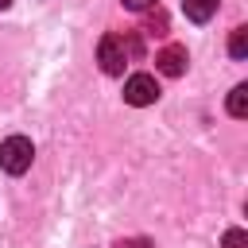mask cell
Returning <instances> with one entry per match:
<instances>
[{
  "label": "cell",
  "mask_w": 248,
  "mask_h": 248,
  "mask_svg": "<svg viewBox=\"0 0 248 248\" xmlns=\"http://www.w3.org/2000/svg\"><path fill=\"white\" fill-rule=\"evenodd\" d=\"M140 58H143V46H140V35H136V31H124V35L108 31V35H101V43H97V62H101V70H105L108 78L124 74V66H128V62H140Z\"/></svg>",
  "instance_id": "1"
},
{
  "label": "cell",
  "mask_w": 248,
  "mask_h": 248,
  "mask_svg": "<svg viewBox=\"0 0 248 248\" xmlns=\"http://www.w3.org/2000/svg\"><path fill=\"white\" fill-rule=\"evenodd\" d=\"M31 159H35V147H31L27 136H8V140L0 143V167H4L8 174H23V170L31 167Z\"/></svg>",
  "instance_id": "2"
},
{
  "label": "cell",
  "mask_w": 248,
  "mask_h": 248,
  "mask_svg": "<svg viewBox=\"0 0 248 248\" xmlns=\"http://www.w3.org/2000/svg\"><path fill=\"white\" fill-rule=\"evenodd\" d=\"M124 101L136 105V108L155 105V101H159V81H155L151 74H132V78L124 81Z\"/></svg>",
  "instance_id": "3"
},
{
  "label": "cell",
  "mask_w": 248,
  "mask_h": 248,
  "mask_svg": "<svg viewBox=\"0 0 248 248\" xmlns=\"http://www.w3.org/2000/svg\"><path fill=\"white\" fill-rule=\"evenodd\" d=\"M186 46H178V43H170V46H163L159 54H155V70L163 74V78H182L186 74Z\"/></svg>",
  "instance_id": "4"
},
{
  "label": "cell",
  "mask_w": 248,
  "mask_h": 248,
  "mask_svg": "<svg viewBox=\"0 0 248 248\" xmlns=\"http://www.w3.org/2000/svg\"><path fill=\"white\" fill-rule=\"evenodd\" d=\"M217 4L221 0H182V12H186L190 23H209L217 16Z\"/></svg>",
  "instance_id": "5"
},
{
  "label": "cell",
  "mask_w": 248,
  "mask_h": 248,
  "mask_svg": "<svg viewBox=\"0 0 248 248\" xmlns=\"http://www.w3.org/2000/svg\"><path fill=\"white\" fill-rule=\"evenodd\" d=\"M229 116H236V120L248 116V85H244V81L232 85V93H229Z\"/></svg>",
  "instance_id": "6"
},
{
  "label": "cell",
  "mask_w": 248,
  "mask_h": 248,
  "mask_svg": "<svg viewBox=\"0 0 248 248\" xmlns=\"http://www.w3.org/2000/svg\"><path fill=\"white\" fill-rule=\"evenodd\" d=\"M229 54H232L236 62L248 58V27H232V35H229Z\"/></svg>",
  "instance_id": "7"
},
{
  "label": "cell",
  "mask_w": 248,
  "mask_h": 248,
  "mask_svg": "<svg viewBox=\"0 0 248 248\" xmlns=\"http://www.w3.org/2000/svg\"><path fill=\"white\" fill-rule=\"evenodd\" d=\"M143 31H147V35H167V12L155 8V12L143 19Z\"/></svg>",
  "instance_id": "8"
},
{
  "label": "cell",
  "mask_w": 248,
  "mask_h": 248,
  "mask_svg": "<svg viewBox=\"0 0 248 248\" xmlns=\"http://www.w3.org/2000/svg\"><path fill=\"white\" fill-rule=\"evenodd\" d=\"M221 244H225V248H248V232H244V229H229Z\"/></svg>",
  "instance_id": "9"
},
{
  "label": "cell",
  "mask_w": 248,
  "mask_h": 248,
  "mask_svg": "<svg viewBox=\"0 0 248 248\" xmlns=\"http://www.w3.org/2000/svg\"><path fill=\"white\" fill-rule=\"evenodd\" d=\"M116 248H155L147 236H124V240H116Z\"/></svg>",
  "instance_id": "10"
},
{
  "label": "cell",
  "mask_w": 248,
  "mask_h": 248,
  "mask_svg": "<svg viewBox=\"0 0 248 248\" xmlns=\"http://www.w3.org/2000/svg\"><path fill=\"white\" fill-rule=\"evenodd\" d=\"M124 8H132V12H151V8H159V0H120Z\"/></svg>",
  "instance_id": "11"
},
{
  "label": "cell",
  "mask_w": 248,
  "mask_h": 248,
  "mask_svg": "<svg viewBox=\"0 0 248 248\" xmlns=\"http://www.w3.org/2000/svg\"><path fill=\"white\" fill-rule=\"evenodd\" d=\"M8 4H12V0H0V8H8Z\"/></svg>",
  "instance_id": "12"
}]
</instances>
